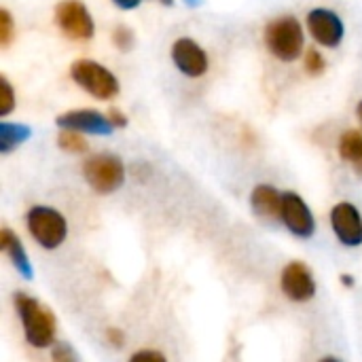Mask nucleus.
<instances>
[{
    "label": "nucleus",
    "instance_id": "7c9ffc66",
    "mask_svg": "<svg viewBox=\"0 0 362 362\" xmlns=\"http://www.w3.org/2000/svg\"><path fill=\"white\" fill-rule=\"evenodd\" d=\"M320 362H341V361H337V358H322Z\"/></svg>",
    "mask_w": 362,
    "mask_h": 362
},
{
    "label": "nucleus",
    "instance_id": "5701e85b",
    "mask_svg": "<svg viewBox=\"0 0 362 362\" xmlns=\"http://www.w3.org/2000/svg\"><path fill=\"white\" fill-rule=\"evenodd\" d=\"M129 362H168V358L157 350H140V352L132 354Z\"/></svg>",
    "mask_w": 362,
    "mask_h": 362
},
{
    "label": "nucleus",
    "instance_id": "f257e3e1",
    "mask_svg": "<svg viewBox=\"0 0 362 362\" xmlns=\"http://www.w3.org/2000/svg\"><path fill=\"white\" fill-rule=\"evenodd\" d=\"M15 308H17V314L23 325L25 341L38 350L53 346L57 322H55V316L51 314V310L42 308L36 299H32L23 293L15 295Z\"/></svg>",
    "mask_w": 362,
    "mask_h": 362
},
{
    "label": "nucleus",
    "instance_id": "aec40b11",
    "mask_svg": "<svg viewBox=\"0 0 362 362\" xmlns=\"http://www.w3.org/2000/svg\"><path fill=\"white\" fill-rule=\"evenodd\" d=\"M112 42L117 45V49L121 51H129L134 45V32L127 25H117L112 32Z\"/></svg>",
    "mask_w": 362,
    "mask_h": 362
},
{
    "label": "nucleus",
    "instance_id": "393cba45",
    "mask_svg": "<svg viewBox=\"0 0 362 362\" xmlns=\"http://www.w3.org/2000/svg\"><path fill=\"white\" fill-rule=\"evenodd\" d=\"M106 339H108L110 346H115V348H121L123 341H125V337H123V333H121L119 329H108V331H106Z\"/></svg>",
    "mask_w": 362,
    "mask_h": 362
},
{
    "label": "nucleus",
    "instance_id": "bb28decb",
    "mask_svg": "<svg viewBox=\"0 0 362 362\" xmlns=\"http://www.w3.org/2000/svg\"><path fill=\"white\" fill-rule=\"evenodd\" d=\"M354 172H356V174H358V176L362 178V157H361V159H356V161H354Z\"/></svg>",
    "mask_w": 362,
    "mask_h": 362
},
{
    "label": "nucleus",
    "instance_id": "f8f14e48",
    "mask_svg": "<svg viewBox=\"0 0 362 362\" xmlns=\"http://www.w3.org/2000/svg\"><path fill=\"white\" fill-rule=\"evenodd\" d=\"M57 125L62 129H72V132H85V134H95V136H110L112 134V123L108 117H104L98 110H70L57 117Z\"/></svg>",
    "mask_w": 362,
    "mask_h": 362
},
{
    "label": "nucleus",
    "instance_id": "a211bd4d",
    "mask_svg": "<svg viewBox=\"0 0 362 362\" xmlns=\"http://www.w3.org/2000/svg\"><path fill=\"white\" fill-rule=\"evenodd\" d=\"M15 108V93L6 76H0V117H6Z\"/></svg>",
    "mask_w": 362,
    "mask_h": 362
},
{
    "label": "nucleus",
    "instance_id": "dca6fc26",
    "mask_svg": "<svg viewBox=\"0 0 362 362\" xmlns=\"http://www.w3.org/2000/svg\"><path fill=\"white\" fill-rule=\"evenodd\" d=\"M339 155H341L346 161H350V163H354L356 159H361L362 134L358 129H350V132H346V134L341 136V140H339Z\"/></svg>",
    "mask_w": 362,
    "mask_h": 362
},
{
    "label": "nucleus",
    "instance_id": "6ab92c4d",
    "mask_svg": "<svg viewBox=\"0 0 362 362\" xmlns=\"http://www.w3.org/2000/svg\"><path fill=\"white\" fill-rule=\"evenodd\" d=\"M15 36V25H13V17L6 8L0 11V45L2 47H8L11 40Z\"/></svg>",
    "mask_w": 362,
    "mask_h": 362
},
{
    "label": "nucleus",
    "instance_id": "4be33fe9",
    "mask_svg": "<svg viewBox=\"0 0 362 362\" xmlns=\"http://www.w3.org/2000/svg\"><path fill=\"white\" fill-rule=\"evenodd\" d=\"M51 361L53 362H78L74 350L68 344H55L51 350Z\"/></svg>",
    "mask_w": 362,
    "mask_h": 362
},
{
    "label": "nucleus",
    "instance_id": "20e7f679",
    "mask_svg": "<svg viewBox=\"0 0 362 362\" xmlns=\"http://www.w3.org/2000/svg\"><path fill=\"white\" fill-rule=\"evenodd\" d=\"M70 76L78 87H83L87 93H91L98 100H110L119 93V81L117 76L104 68L102 64L93 59H78L70 68Z\"/></svg>",
    "mask_w": 362,
    "mask_h": 362
},
{
    "label": "nucleus",
    "instance_id": "a878e982",
    "mask_svg": "<svg viewBox=\"0 0 362 362\" xmlns=\"http://www.w3.org/2000/svg\"><path fill=\"white\" fill-rule=\"evenodd\" d=\"M119 8H136L140 4V0H112Z\"/></svg>",
    "mask_w": 362,
    "mask_h": 362
},
{
    "label": "nucleus",
    "instance_id": "cd10ccee",
    "mask_svg": "<svg viewBox=\"0 0 362 362\" xmlns=\"http://www.w3.org/2000/svg\"><path fill=\"white\" fill-rule=\"evenodd\" d=\"M344 284H346V286H352L354 282H352V278H350V276H344Z\"/></svg>",
    "mask_w": 362,
    "mask_h": 362
},
{
    "label": "nucleus",
    "instance_id": "412c9836",
    "mask_svg": "<svg viewBox=\"0 0 362 362\" xmlns=\"http://www.w3.org/2000/svg\"><path fill=\"white\" fill-rule=\"evenodd\" d=\"M305 70L310 74H314V76L325 70V57L316 49H308L305 51Z\"/></svg>",
    "mask_w": 362,
    "mask_h": 362
},
{
    "label": "nucleus",
    "instance_id": "2eb2a0df",
    "mask_svg": "<svg viewBox=\"0 0 362 362\" xmlns=\"http://www.w3.org/2000/svg\"><path fill=\"white\" fill-rule=\"evenodd\" d=\"M30 127L21 123H0V151L11 153L17 144L30 138Z\"/></svg>",
    "mask_w": 362,
    "mask_h": 362
},
{
    "label": "nucleus",
    "instance_id": "7ed1b4c3",
    "mask_svg": "<svg viewBox=\"0 0 362 362\" xmlns=\"http://www.w3.org/2000/svg\"><path fill=\"white\" fill-rule=\"evenodd\" d=\"M28 231L34 238V242L38 246H42L45 250H55L64 244L66 235H68V223L66 218L49 206H34L30 208L28 216Z\"/></svg>",
    "mask_w": 362,
    "mask_h": 362
},
{
    "label": "nucleus",
    "instance_id": "1a4fd4ad",
    "mask_svg": "<svg viewBox=\"0 0 362 362\" xmlns=\"http://www.w3.org/2000/svg\"><path fill=\"white\" fill-rule=\"evenodd\" d=\"M308 30L312 32L314 40L322 47L335 49L344 40V21L337 13L329 8H314L308 15Z\"/></svg>",
    "mask_w": 362,
    "mask_h": 362
},
{
    "label": "nucleus",
    "instance_id": "0eeeda50",
    "mask_svg": "<svg viewBox=\"0 0 362 362\" xmlns=\"http://www.w3.org/2000/svg\"><path fill=\"white\" fill-rule=\"evenodd\" d=\"M280 218L286 225V229L297 238H312V233L316 231V221L310 206L293 191L282 193Z\"/></svg>",
    "mask_w": 362,
    "mask_h": 362
},
{
    "label": "nucleus",
    "instance_id": "39448f33",
    "mask_svg": "<svg viewBox=\"0 0 362 362\" xmlns=\"http://www.w3.org/2000/svg\"><path fill=\"white\" fill-rule=\"evenodd\" d=\"M83 176L89 182V187L102 195L117 191L125 180V168L123 161L115 155H93L83 165Z\"/></svg>",
    "mask_w": 362,
    "mask_h": 362
},
{
    "label": "nucleus",
    "instance_id": "9d476101",
    "mask_svg": "<svg viewBox=\"0 0 362 362\" xmlns=\"http://www.w3.org/2000/svg\"><path fill=\"white\" fill-rule=\"evenodd\" d=\"M280 286H282V293L291 301H297V303L312 301L316 295V280L303 263H288L282 269Z\"/></svg>",
    "mask_w": 362,
    "mask_h": 362
},
{
    "label": "nucleus",
    "instance_id": "2f4dec72",
    "mask_svg": "<svg viewBox=\"0 0 362 362\" xmlns=\"http://www.w3.org/2000/svg\"><path fill=\"white\" fill-rule=\"evenodd\" d=\"M163 4H172V0H161Z\"/></svg>",
    "mask_w": 362,
    "mask_h": 362
},
{
    "label": "nucleus",
    "instance_id": "6e6552de",
    "mask_svg": "<svg viewBox=\"0 0 362 362\" xmlns=\"http://www.w3.org/2000/svg\"><path fill=\"white\" fill-rule=\"evenodd\" d=\"M331 227L335 238L348 246L356 248L362 244V216L358 208L350 202H341L331 210Z\"/></svg>",
    "mask_w": 362,
    "mask_h": 362
},
{
    "label": "nucleus",
    "instance_id": "b1692460",
    "mask_svg": "<svg viewBox=\"0 0 362 362\" xmlns=\"http://www.w3.org/2000/svg\"><path fill=\"white\" fill-rule=\"evenodd\" d=\"M108 121L112 123V127H125V125H127V117H125L121 110H117V108H110Z\"/></svg>",
    "mask_w": 362,
    "mask_h": 362
},
{
    "label": "nucleus",
    "instance_id": "ddd939ff",
    "mask_svg": "<svg viewBox=\"0 0 362 362\" xmlns=\"http://www.w3.org/2000/svg\"><path fill=\"white\" fill-rule=\"evenodd\" d=\"M250 206H252V210L259 216L276 218V216H280L282 195L274 187H269V185H259V187H255V191L250 195Z\"/></svg>",
    "mask_w": 362,
    "mask_h": 362
},
{
    "label": "nucleus",
    "instance_id": "9b49d317",
    "mask_svg": "<svg viewBox=\"0 0 362 362\" xmlns=\"http://www.w3.org/2000/svg\"><path fill=\"white\" fill-rule=\"evenodd\" d=\"M172 59L176 68L187 76H202L208 70V55L206 51L191 38H178L172 47Z\"/></svg>",
    "mask_w": 362,
    "mask_h": 362
},
{
    "label": "nucleus",
    "instance_id": "f03ea898",
    "mask_svg": "<svg viewBox=\"0 0 362 362\" xmlns=\"http://www.w3.org/2000/svg\"><path fill=\"white\" fill-rule=\"evenodd\" d=\"M267 49L282 62H295L303 51V28L293 15H284L265 28Z\"/></svg>",
    "mask_w": 362,
    "mask_h": 362
},
{
    "label": "nucleus",
    "instance_id": "c85d7f7f",
    "mask_svg": "<svg viewBox=\"0 0 362 362\" xmlns=\"http://www.w3.org/2000/svg\"><path fill=\"white\" fill-rule=\"evenodd\" d=\"M189 6H197V4H202V0H185Z\"/></svg>",
    "mask_w": 362,
    "mask_h": 362
},
{
    "label": "nucleus",
    "instance_id": "423d86ee",
    "mask_svg": "<svg viewBox=\"0 0 362 362\" xmlns=\"http://www.w3.org/2000/svg\"><path fill=\"white\" fill-rule=\"evenodd\" d=\"M55 21L68 38L87 40L93 36V19L87 6L78 0H62L55 6Z\"/></svg>",
    "mask_w": 362,
    "mask_h": 362
},
{
    "label": "nucleus",
    "instance_id": "f3484780",
    "mask_svg": "<svg viewBox=\"0 0 362 362\" xmlns=\"http://www.w3.org/2000/svg\"><path fill=\"white\" fill-rule=\"evenodd\" d=\"M57 144H59L62 151H68V153H85L87 151L85 138L78 132H72V129H64L57 136Z\"/></svg>",
    "mask_w": 362,
    "mask_h": 362
},
{
    "label": "nucleus",
    "instance_id": "c756f323",
    "mask_svg": "<svg viewBox=\"0 0 362 362\" xmlns=\"http://www.w3.org/2000/svg\"><path fill=\"white\" fill-rule=\"evenodd\" d=\"M356 112H358V119H361V121H362V102H361V104H358V108H356Z\"/></svg>",
    "mask_w": 362,
    "mask_h": 362
},
{
    "label": "nucleus",
    "instance_id": "4468645a",
    "mask_svg": "<svg viewBox=\"0 0 362 362\" xmlns=\"http://www.w3.org/2000/svg\"><path fill=\"white\" fill-rule=\"evenodd\" d=\"M0 248L11 257L15 269H17L23 278L30 280V278H32V265H30V261H28V255H25L21 242L17 240V235H13V231L6 229V227H4L2 233H0Z\"/></svg>",
    "mask_w": 362,
    "mask_h": 362
}]
</instances>
